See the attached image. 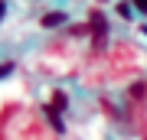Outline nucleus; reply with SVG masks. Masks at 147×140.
Returning a JSON list of instances; mask_svg holds the SVG:
<instances>
[{"label": "nucleus", "mask_w": 147, "mask_h": 140, "mask_svg": "<svg viewBox=\"0 0 147 140\" xmlns=\"http://www.w3.org/2000/svg\"><path fill=\"white\" fill-rule=\"evenodd\" d=\"M92 33H95V46H101L108 36V26H105V16L101 13H92Z\"/></svg>", "instance_id": "f257e3e1"}, {"label": "nucleus", "mask_w": 147, "mask_h": 140, "mask_svg": "<svg viewBox=\"0 0 147 140\" xmlns=\"http://www.w3.org/2000/svg\"><path fill=\"white\" fill-rule=\"evenodd\" d=\"M62 23H65V13L62 10H53V13L42 16V26H46V29H56V26H62Z\"/></svg>", "instance_id": "7ed1b4c3"}, {"label": "nucleus", "mask_w": 147, "mask_h": 140, "mask_svg": "<svg viewBox=\"0 0 147 140\" xmlns=\"http://www.w3.org/2000/svg\"><path fill=\"white\" fill-rule=\"evenodd\" d=\"M3 13H7V3H3V0H0V20H3Z\"/></svg>", "instance_id": "1a4fd4ad"}, {"label": "nucleus", "mask_w": 147, "mask_h": 140, "mask_svg": "<svg viewBox=\"0 0 147 140\" xmlns=\"http://www.w3.org/2000/svg\"><path fill=\"white\" fill-rule=\"evenodd\" d=\"M42 114H46V121H49V124L56 127V134H62V130H65V124H62V117H59V111L53 108V104H46V111H42Z\"/></svg>", "instance_id": "f03ea898"}, {"label": "nucleus", "mask_w": 147, "mask_h": 140, "mask_svg": "<svg viewBox=\"0 0 147 140\" xmlns=\"http://www.w3.org/2000/svg\"><path fill=\"white\" fill-rule=\"evenodd\" d=\"M118 16H124V20H131V3H118Z\"/></svg>", "instance_id": "423d86ee"}, {"label": "nucleus", "mask_w": 147, "mask_h": 140, "mask_svg": "<svg viewBox=\"0 0 147 140\" xmlns=\"http://www.w3.org/2000/svg\"><path fill=\"white\" fill-rule=\"evenodd\" d=\"M10 72H13V62H0V78H7Z\"/></svg>", "instance_id": "0eeeda50"}, {"label": "nucleus", "mask_w": 147, "mask_h": 140, "mask_svg": "<svg viewBox=\"0 0 147 140\" xmlns=\"http://www.w3.org/2000/svg\"><path fill=\"white\" fill-rule=\"evenodd\" d=\"M65 104H69V98H65V91H53V108L59 111V114H62V111H65Z\"/></svg>", "instance_id": "20e7f679"}, {"label": "nucleus", "mask_w": 147, "mask_h": 140, "mask_svg": "<svg viewBox=\"0 0 147 140\" xmlns=\"http://www.w3.org/2000/svg\"><path fill=\"white\" fill-rule=\"evenodd\" d=\"M144 91H147V85H144V82H134L131 88H127V94H131L134 101H141V98H144Z\"/></svg>", "instance_id": "39448f33"}, {"label": "nucleus", "mask_w": 147, "mask_h": 140, "mask_svg": "<svg viewBox=\"0 0 147 140\" xmlns=\"http://www.w3.org/2000/svg\"><path fill=\"white\" fill-rule=\"evenodd\" d=\"M134 10H141V13H147V0H134Z\"/></svg>", "instance_id": "6e6552de"}]
</instances>
